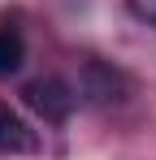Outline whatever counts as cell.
<instances>
[{"label": "cell", "instance_id": "6da1fadb", "mask_svg": "<svg viewBox=\"0 0 156 160\" xmlns=\"http://www.w3.org/2000/svg\"><path fill=\"white\" fill-rule=\"evenodd\" d=\"M22 95H26V104L35 108L44 121H65V117L74 112V104H78V95L61 78H39V82H30Z\"/></svg>", "mask_w": 156, "mask_h": 160}, {"label": "cell", "instance_id": "7a4b0ae2", "mask_svg": "<svg viewBox=\"0 0 156 160\" xmlns=\"http://www.w3.org/2000/svg\"><path fill=\"white\" fill-rule=\"evenodd\" d=\"M39 152V138L9 104H0V156H30Z\"/></svg>", "mask_w": 156, "mask_h": 160}, {"label": "cell", "instance_id": "3957f363", "mask_svg": "<svg viewBox=\"0 0 156 160\" xmlns=\"http://www.w3.org/2000/svg\"><path fill=\"white\" fill-rule=\"evenodd\" d=\"M26 61V39L13 26H0V78H13Z\"/></svg>", "mask_w": 156, "mask_h": 160}, {"label": "cell", "instance_id": "277c9868", "mask_svg": "<svg viewBox=\"0 0 156 160\" xmlns=\"http://www.w3.org/2000/svg\"><path fill=\"white\" fill-rule=\"evenodd\" d=\"M117 74L108 69V65H100V61H87V95L91 100H100V104H108V100H117Z\"/></svg>", "mask_w": 156, "mask_h": 160}, {"label": "cell", "instance_id": "5b68a950", "mask_svg": "<svg viewBox=\"0 0 156 160\" xmlns=\"http://www.w3.org/2000/svg\"><path fill=\"white\" fill-rule=\"evenodd\" d=\"M126 9L139 18V22H148V26H156V0H126Z\"/></svg>", "mask_w": 156, "mask_h": 160}]
</instances>
